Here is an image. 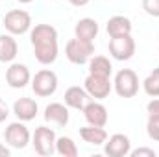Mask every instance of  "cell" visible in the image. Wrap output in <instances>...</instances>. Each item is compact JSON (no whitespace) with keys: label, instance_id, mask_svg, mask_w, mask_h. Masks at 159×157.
Segmentation results:
<instances>
[{"label":"cell","instance_id":"1","mask_svg":"<svg viewBox=\"0 0 159 157\" xmlns=\"http://www.w3.org/2000/svg\"><path fill=\"white\" fill-rule=\"evenodd\" d=\"M32 46L35 59L41 65H52L57 59V30L50 24H37L32 34Z\"/></svg>","mask_w":159,"mask_h":157},{"label":"cell","instance_id":"2","mask_svg":"<svg viewBox=\"0 0 159 157\" xmlns=\"http://www.w3.org/2000/svg\"><path fill=\"white\" fill-rule=\"evenodd\" d=\"M94 52V44L93 41H85V39H70L65 46V54H67V59L74 65H83V63H89L91 56Z\"/></svg>","mask_w":159,"mask_h":157},{"label":"cell","instance_id":"3","mask_svg":"<svg viewBox=\"0 0 159 157\" xmlns=\"http://www.w3.org/2000/svg\"><path fill=\"white\" fill-rule=\"evenodd\" d=\"M115 91L120 98H133L139 92V78L131 69H122L115 76Z\"/></svg>","mask_w":159,"mask_h":157},{"label":"cell","instance_id":"4","mask_svg":"<svg viewBox=\"0 0 159 157\" xmlns=\"http://www.w3.org/2000/svg\"><path fill=\"white\" fill-rule=\"evenodd\" d=\"M4 26L11 35H22L32 28V17L24 9H11L4 17Z\"/></svg>","mask_w":159,"mask_h":157},{"label":"cell","instance_id":"5","mask_svg":"<svg viewBox=\"0 0 159 157\" xmlns=\"http://www.w3.org/2000/svg\"><path fill=\"white\" fill-rule=\"evenodd\" d=\"M32 89H34V92L37 96H41V98L52 96L57 91V76H56V72L50 70V69L39 70L32 78Z\"/></svg>","mask_w":159,"mask_h":157},{"label":"cell","instance_id":"6","mask_svg":"<svg viewBox=\"0 0 159 157\" xmlns=\"http://www.w3.org/2000/svg\"><path fill=\"white\" fill-rule=\"evenodd\" d=\"M56 131L46 126H39L32 137V144L39 155H52L56 152Z\"/></svg>","mask_w":159,"mask_h":157},{"label":"cell","instance_id":"7","mask_svg":"<svg viewBox=\"0 0 159 157\" xmlns=\"http://www.w3.org/2000/svg\"><path fill=\"white\" fill-rule=\"evenodd\" d=\"M4 139H6V142H7L11 148L22 150V148L28 146L32 135H30V129L22 124V120H19V122H11V124L6 128Z\"/></svg>","mask_w":159,"mask_h":157},{"label":"cell","instance_id":"8","mask_svg":"<svg viewBox=\"0 0 159 157\" xmlns=\"http://www.w3.org/2000/svg\"><path fill=\"white\" fill-rule=\"evenodd\" d=\"M83 89L87 91V94L94 100H104L109 96L113 85H111V79L109 76H98V74H89L85 78L83 83Z\"/></svg>","mask_w":159,"mask_h":157},{"label":"cell","instance_id":"9","mask_svg":"<svg viewBox=\"0 0 159 157\" xmlns=\"http://www.w3.org/2000/svg\"><path fill=\"white\" fill-rule=\"evenodd\" d=\"M109 54L117 61H128V59H131L133 54H135V41L131 37V34L111 37V41H109Z\"/></svg>","mask_w":159,"mask_h":157},{"label":"cell","instance_id":"10","mask_svg":"<svg viewBox=\"0 0 159 157\" xmlns=\"http://www.w3.org/2000/svg\"><path fill=\"white\" fill-rule=\"evenodd\" d=\"M32 79L30 69L22 63H11V67L6 70V81L11 89H24Z\"/></svg>","mask_w":159,"mask_h":157},{"label":"cell","instance_id":"11","mask_svg":"<svg viewBox=\"0 0 159 157\" xmlns=\"http://www.w3.org/2000/svg\"><path fill=\"white\" fill-rule=\"evenodd\" d=\"M104 152H106V155H109V157H126V155H129V152H131L129 137L124 135V133H115V135H111L109 141L106 142Z\"/></svg>","mask_w":159,"mask_h":157},{"label":"cell","instance_id":"12","mask_svg":"<svg viewBox=\"0 0 159 157\" xmlns=\"http://www.w3.org/2000/svg\"><path fill=\"white\" fill-rule=\"evenodd\" d=\"M81 111H83V117H85L89 126H100V128H104L107 124V118H109L107 117V109L100 102H87Z\"/></svg>","mask_w":159,"mask_h":157},{"label":"cell","instance_id":"13","mask_svg":"<svg viewBox=\"0 0 159 157\" xmlns=\"http://www.w3.org/2000/svg\"><path fill=\"white\" fill-rule=\"evenodd\" d=\"M37 111H39V105L35 100L32 98H19L15 104H13V113L15 117L22 122H30L37 117Z\"/></svg>","mask_w":159,"mask_h":157},{"label":"cell","instance_id":"14","mask_svg":"<svg viewBox=\"0 0 159 157\" xmlns=\"http://www.w3.org/2000/svg\"><path fill=\"white\" fill-rule=\"evenodd\" d=\"M44 120L54 122L57 126H67L69 124V107H67V104H59V102L48 104L44 107Z\"/></svg>","mask_w":159,"mask_h":157},{"label":"cell","instance_id":"15","mask_svg":"<svg viewBox=\"0 0 159 157\" xmlns=\"http://www.w3.org/2000/svg\"><path fill=\"white\" fill-rule=\"evenodd\" d=\"M131 20L128 19V17H124V15H115V17H111L109 20H107V26H106V30H107V34L111 35V37H117V35H128V34H131Z\"/></svg>","mask_w":159,"mask_h":157},{"label":"cell","instance_id":"16","mask_svg":"<svg viewBox=\"0 0 159 157\" xmlns=\"http://www.w3.org/2000/svg\"><path fill=\"white\" fill-rule=\"evenodd\" d=\"M89 102V94L85 89L81 87H69L65 91V104L67 107H72V109H83L85 104Z\"/></svg>","mask_w":159,"mask_h":157},{"label":"cell","instance_id":"17","mask_svg":"<svg viewBox=\"0 0 159 157\" xmlns=\"http://www.w3.org/2000/svg\"><path fill=\"white\" fill-rule=\"evenodd\" d=\"M74 34L78 39H85V41H93L98 35V22L94 19H80L74 26Z\"/></svg>","mask_w":159,"mask_h":157},{"label":"cell","instance_id":"18","mask_svg":"<svg viewBox=\"0 0 159 157\" xmlns=\"http://www.w3.org/2000/svg\"><path fill=\"white\" fill-rule=\"evenodd\" d=\"M80 137L89 144L100 146L107 141V131L100 126H85V128H80Z\"/></svg>","mask_w":159,"mask_h":157},{"label":"cell","instance_id":"19","mask_svg":"<svg viewBox=\"0 0 159 157\" xmlns=\"http://www.w3.org/2000/svg\"><path fill=\"white\" fill-rule=\"evenodd\" d=\"M19 54V44L13 35H0V63H11Z\"/></svg>","mask_w":159,"mask_h":157},{"label":"cell","instance_id":"20","mask_svg":"<svg viewBox=\"0 0 159 157\" xmlns=\"http://www.w3.org/2000/svg\"><path fill=\"white\" fill-rule=\"evenodd\" d=\"M113 65L106 56H94L89 59V74H98V76H111Z\"/></svg>","mask_w":159,"mask_h":157},{"label":"cell","instance_id":"21","mask_svg":"<svg viewBox=\"0 0 159 157\" xmlns=\"http://www.w3.org/2000/svg\"><path fill=\"white\" fill-rule=\"evenodd\" d=\"M56 152L63 157H76L78 155V146H76V142L70 137H57Z\"/></svg>","mask_w":159,"mask_h":157},{"label":"cell","instance_id":"22","mask_svg":"<svg viewBox=\"0 0 159 157\" xmlns=\"http://www.w3.org/2000/svg\"><path fill=\"white\" fill-rule=\"evenodd\" d=\"M143 89H144V92H146L148 96H152V98L159 96V69H154V70L144 78Z\"/></svg>","mask_w":159,"mask_h":157},{"label":"cell","instance_id":"23","mask_svg":"<svg viewBox=\"0 0 159 157\" xmlns=\"http://www.w3.org/2000/svg\"><path fill=\"white\" fill-rule=\"evenodd\" d=\"M146 133L152 141L159 142V118L148 117V124H146Z\"/></svg>","mask_w":159,"mask_h":157},{"label":"cell","instance_id":"24","mask_svg":"<svg viewBox=\"0 0 159 157\" xmlns=\"http://www.w3.org/2000/svg\"><path fill=\"white\" fill-rule=\"evenodd\" d=\"M143 9L150 17H159V0H143Z\"/></svg>","mask_w":159,"mask_h":157},{"label":"cell","instance_id":"25","mask_svg":"<svg viewBox=\"0 0 159 157\" xmlns=\"http://www.w3.org/2000/svg\"><path fill=\"white\" fill-rule=\"evenodd\" d=\"M146 111H148V117L159 118V96H156V100L148 102V105H146Z\"/></svg>","mask_w":159,"mask_h":157},{"label":"cell","instance_id":"26","mask_svg":"<svg viewBox=\"0 0 159 157\" xmlns=\"http://www.w3.org/2000/svg\"><path fill=\"white\" fill-rule=\"evenodd\" d=\"M129 155L131 157H143V155H148V157H156V150H152V148H137V150H131L129 152Z\"/></svg>","mask_w":159,"mask_h":157},{"label":"cell","instance_id":"27","mask_svg":"<svg viewBox=\"0 0 159 157\" xmlns=\"http://www.w3.org/2000/svg\"><path fill=\"white\" fill-rule=\"evenodd\" d=\"M9 117V109H7V104L0 98V124L6 120V118Z\"/></svg>","mask_w":159,"mask_h":157},{"label":"cell","instance_id":"28","mask_svg":"<svg viewBox=\"0 0 159 157\" xmlns=\"http://www.w3.org/2000/svg\"><path fill=\"white\" fill-rule=\"evenodd\" d=\"M69 2H70L72 6H76V7H81V6H87L91 0H69Z\"/></svg>","mask_w":159,"mask_h":157},{"label":"cell","instance_id":"29","mask_svg":"<svg viewBox=\"0 0 159 157\" xmlns=\"http://www.w3.org/2000/svg\"><path fill=\"white\" fill-rule=\"evenodd\" d=\"M7 155H9V148L0 142V157H7Z\"/></svg>","mask_w":159,"mask_h":157},{"label":"cell","instance_id":"30","mask_svg":"<svg viewBox=\"0 0 159 157\" xmlns=\"http://www.w3.org/2000/svg\"><path fill=\"white\" fill-rule=\"evenodd\" d=\"M17 2H20V4H30L32 0H17Z\"/></svg>","mask_w":159,"mask_h":157}]
</instances>
